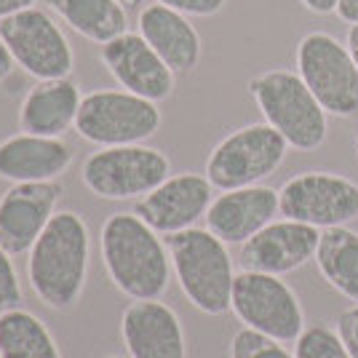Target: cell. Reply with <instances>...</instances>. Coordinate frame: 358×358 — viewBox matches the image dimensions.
<instances>
[{
	"instance_id": "cell-2",
	"label": "cell",
	"mask_w": 358,
	"mask_h": 358,
	"mask_svg": "<svg viewBox=\"0 0 358 358\" xmlns=\"http://www.w3.org/2000/svg\"><path fill=\"white\" fill-rule=\"evenodd\" d=\"M89 224L75 211H57L27 252V278L35 297L51 310L75 308L89 281Z\"/></svg>"
},
{
	"instance_id": "cell-6",
	"label": "cell",
	"mask_w": 358,
	"mask_h": 358,
	"mask_svg": "<svg viewBox=\"0 0 358 358\" xmlns=\"http://www.w3.org/2000/svg\"><path fill=\"white\" fill-rule=\"evenodd\" d=\"M158 102L136 96L126 89H102L83 94L75 131L96 148L145 145L161 129Z\"/></svg>"
},
{
	"instance_id": "cell-25",
	"label": "cell",
	"mask_w": 358,
	"mask_h": 358,
	"mask_svg": "<svg viewBox=\"0 0 358 358\" xmlns=\"http://www.w3.org/2000/svg\"><path fill=\"white\" fill-rule=\"evenodd\" d=\"M230 358H294V353L284 343L273 340L268 334H259L254 329L243 327L233 334Z\"/></svg>"
},
{
	"instance_id": "cell-36",
	"label": "cell",
	"mask_w": 358,
	"mask_h": 358,
	"mask_svg": "<svg viewBox=\"0 0 358 358\" xmlns=\"http://www.w3.org/2000/svg\"><path fill=\"white\" fill-rule=\"evenodd\" d=\"M105 358H120V356H105Z\"/></svg>"
},
{
	"instance_id": "cell-26",
	"label": "cell",
	"mask_w": 358,
	"mask_h": 358,
	"mask_svg": "<svg viewBox=\"0 0 358 358\" xmlns=\"http://www.w3.org/2000/svg\"><path fill=\"white\" fill-rule=\"evenodd\" d=\"M22 281L16 275L14 257L0 246V313H8L14 308H22Z\"/></svg>"
},
{
	"instance_id": "cell-24",
	"label": "cell",
	"mask_w": 358,
	"mask_h": 358,
	"mask_svg": "<svg viewBox=\"0 0 358 358\" xmlns=\"http://www.w3.org/2000/svg\"><path fill=\"white\" fill-rule=\"evenodd\" d=\"M294 358H350L337 329L327 324L305 327V331L294 343Z\"/></svg>"
},
{
	"instance_id": "cell-5",
	"label": "cell",
	"mask_w": 358,
	"mask_h": 358,
	"mask_svg": "<svg viewBox=\"0 0 358 358\" xmlns=\"http://www.w3.org/2000/svg\"><path fill=\"white\" fill-rule=\"evenodd\" d=\"M289 155V142L270 123H246L220 139L206 158V177L214 190L262 185Z\"/></svg>"
},
{
	"instance_id": "cell-9",
	"label": "cell",
	"mask_w": 358,
	"mask_h": 358,
	"mask_svg": "<svg viewBox=\"0 0 358 358\" xmlns=\"http://www.w3.org/2000/svg\"><path fill=\"white\" fill-rule=\"evenodd\" d=\"M297 73L329 115L358 113V67L348 43L329 32H308L297 43Z\"/></svg>"
},
{
	"instance_id": "cell-32",
	"label": "cell",
	"mask_w": 358,
	"mask_h": 358,
	"mask_svg": "<svg viewBox=\"0 0 358 358\" xmlns=\"http://www.w3.org/2000/svg\"><path fill=\"white\" fill-rule=\"evenodd\" d=\"M337 16L348 24H358V0H340Z\"/></svg>"
},
{
	"instance_id": "cell-20",
	"label": "cell",
	"mask_w": 358,
	"mask_h": 358,
	"mask_svg": "<svg viewBox=\"0 0 358 358\" xmlns=\"http://www.w3.org/2000/svg\"><path fill=\"white\" fill-rule=\"evenodd\" d=\"M83 91L73 78L38 80L19 105V131L38 136H62L75 129Z\"/></svg>"
},
{
	"instance_id": "cell-14",
	"label": "cell",
	"mask_w": 358,
	"mask_h": 358,
	"mask_svg": "<svg viewBox=\"0 0 358 358\" xmlns=\"http://www.w3.org/2000/svg\"><path fill=\"white\" fill-rule=\"evenodd\" d=\"M211 201H214V185L209 177L182 171L166 177L152 193L139 198L134 211L155 233L171 236L179 230L195 227L198 220L206 217Z\"/></svg>"
},
{
	"instance_id": "cell-7",
	"label": "cell",
	"mask_w": 358,
	"mask_h": 358,
	"mask_svg": "<svg viewBox=\"0 0 358 358\" xmlns=\"http://www.w3.org/2000/svg\"><path fill=\"white\" fill-rule=\"evenodd\" d=\"M171 177L166 152L148 145L99 148L80 166V179L102 201H139Z\"/></svg>"
},
{
	"instance_id": "cell-18",
	"label": "cell",
	"mask_w": 358,
	"mask_h": 358,
	"mask_svg": "<svg viewBox=\"0 0 358 358\" xmlns=\"http://www.w3.org/2000/svg\"><path fill=\"white\" fill-rule=\"evenodd\" d=\"M73 164V150L62 136L14 134L0 142V179L57 182Z\"/></svg>"
},
{
	"instance_id": "cell-15",
	"label": "cell",
	"mask_w": 358,
	"mask_h": 358,
	"mask_svg": "<svg viewBox=\"0 0 358 358\" xmlns=\"http://www.w3.org/2000/svg\"><path fill=\"white\" fill-rule=\"evenodd\" d=\"M321 230L297 220H273L254 238L241 243L243 270H259L270 275H286L315 259Z\"/></svg>"
},
{
	"instance_id": "cell-22",
	"label": "cell",
	"mask_w": 358,
	"mask_h": 358,
	"mask_svg": "<svg viewBox=\"0 0 358 358\" xmlns=\"http://www.w3.org/2000/svg\"><path fill=\"white\" fill-rule=\"evenodd\" d=\"M315 268L337 294L358 302V233L353 227H327L315 249Z\"/></svg>"
},
{
	"instance_id": "cell-35",
	"label": "cell",
	"mask_w": 358,
	"mask_h": 358,
	"mask_svg": "<svg viewBox=\"0 0 358 358\" xmlns=\"http://www.w3.org/2000/svg\"><path fill=\"white\" fill-rule=\"evenodd\" d=\"M356 155H358V134H356Z\"/></svg>"
},
{
	"instance_id": "cell-12",
	"label": "cell",
	"mask_w": 358,
	"mask_h": 358,
	"mask_svg": "<svg viewBox=\"0 0 358 358\" xmlns=\"http://www.w3.org/2000/svg\"><path fill=\"white\" fill-rule=\"evenodd\" d=\"M62 182H19L0 195V246L11 257L27 254L54 220Z\"/></svg>"
},
{
	"instance_id": "cell-29",
	"label": "cell",
	"mask_w": 358,
	"mask_h": 358,
	"mask_svg": "<svg viewBox=\"0 0 358 358\" xmlns=\"http://www.w3.org/2000/svg\"><path fill=\"white\" fill-rule=\"evenodd\" d=\"M308 11H313L318 16H329V14H337V6L340 0H299Z\"/></svg>"
},
{
	"instance_id": "cell-11",
	"label": "cell",
	"mask_w": 358,
	"mask_h": 358,
	"mask_svg": "<svg viewBox=\"0 0 358 358\" xmlns=\"http://www.w3.org/2000/svg\"><path fill=\"white\" fill-rule=\"evenodd\" d=\"M278 203L286 220L318 230L343 227L358 220V185L334 171H302L284 182Z\"/></svg>"
},
{
	"instance_id": "cell-10",
	"label": "cell",
	"mask_w": 358,
	"mask_h": 358,
	"mask_svg": "<svg viewBox=\"0 0 358 358\" xmlns=\"http://www.w3.org/2000/svg\"><path fill=\"white\" fill-rule=\"evenodd\" d=\"M0 35L16 67H22L35 80L70 78L75 70L73 43L45 8L30 6L19 14L0 19Z\"/></svg>"
},
{
	"instance_id": "cell-33",
	"label": "cell",
	"mask_w": 358,
	"mask_h": 358,
	"mask_svg": "<svg viewBox=\"0 0 358 358\" xmlns=\"http://www.w3.org/2000/svg\"><path fill=\"white\" fill-rule=\"evenodd\" d=\"M345 43H348V48H350L353 62H356V67H358V24H350V27H348V38H345Z\"/></svg>"
},
{
	"instance_id": "cell-17",
	"label": "cell",
	"mask_w": 358,
	"mask_h": 358,
	"mask_svg": "<svg viewBox=\"0 0 358 358\" xmlns=\"http://www.w3.org/2000/svg\"><path fill=\"white\" fill-rule=\"evenodd\" d=\"M275 214H281L278 190L268 185H252V187L222 190V195L211 201L203 220L211 233L230 246L254 238L262 227L273 222Z\"/></svg>"
},
{
	"instance_id": "cell-28",
	"label": "cell",
	"mask_w": 358,
	"mask_h": 358,
	"mask_svg": "<svg viewBox=\"0 0 358 358\" xmlns=\"http://www.w3.org/2000/svg\"><path fill=\"white\" fill-rule=\"evenodd\" d=\"M158 3H164V6L174 8V11H179V14L201 16V19L220 14V11L224 8V0H158Z\"/></svg>"
},
{
	"instance_id": "cell-34",
	"label": "cell",
	"mask_w": 358,
	"mask_h": 358,
	"mask_svg": "<svg viewBox=\"0 0 358 358\" xmlns=\"http://www.w3.org/2000/svg\"><path fill=\"white\" fill-rule=\"evenodd\" d=\"M118 3L123 6V8H126V11H129V8H136V6H142L145 0H118Z\"/></svg>"
},
{
	"instance_id": "cell-1",
	"label": "cell",
	"mask_w": 358,
	"mask_h": 358,
	"mask_svg": "<svg viewBox=\"0 0 358 358\" xmlns=\"http://www.w3.org/2000/svg\"><path fill=\"white\" fill-rule=\"evenodd\" d=\"M107 278L129 299H161L171 284L169 246L136 211L110 214L99 230Z\"/></svg>"
},
{
	"instance_id": "cell-19",
	"label": "cell",
	"mask_w": 358,
	"mask_h": 358,
	"mask_svg": "<svg viewBox=\"0 0 358 358\" xmlns=\"http://www.w3.org/2000/svg\"><path fill=\"white\" fill-rule=\"evenodd\" d=\"M136 32L177 75L195 73V67L201 64L203 41L193 27V22L164 3H150L139 11Z\"/></svg>"
},
{
	"instance_id": "cell-3",
	"label": "cell",
	"mask_w": 358,
	"mask_h": 358,
	"mask_svg": "<svg viewBox=\"0 0 358 358\" xmlns=\"http://www.w3.org/2000/svg\"><path fill=\"white\" fill-rule=\"evenodd\" d=\"M171 270L182 294L203 315H224L233 302L236 268L227 243L209 227H187L166 236Z\"/></svg>"
},
{
	"instance_id": "cell-16",
	"label": "cell",
	"mask_w": 358,
	"mask_h": 358,
	"mask_svg": "<svg viewBox=\"0 0 358 358\" xmlns=\"http://www.w3.org/2000/svg\"><path fill=\"white\" fill-rule=\"evenodd\" d=\"M120 337L129 358H187L182 321L161 299H134L120 315Z\"/></svg>"
},
{
	"instance_id": "cell-4",
	"label": "cell",
	"mask_w": 358,
	"mask_h": 358,
	"mask_svg": "<svg viewBox=\"0 0 358 358\" xmlns=\"http://www.w3.org/2000/svg\"><path fill=\"white\" fill-rule=\"evenodd\" d=\"M249 94L265 123H270L289 142L292 150L313 152L327 142L329 113L305 86L299 73L270 67L249 80Z\"/></svg>"
},
{
	"instance_id": "cell-13",
	"label": "cell",
	"mask_w": 358,
	"mask_h": 358,
	"mask_svg": "<svg viewBox=\"0 0 358 358\" xmlns=\"http://www.w3.org/2000/svg\"><path fill=\"white\" fill-rule=\"evenodd\" d=\"M99 57L120 89L145 96L150 102H166L174 94L177 73L139 32H123L107 41Z\"/></svg>"
},
{
	"instance_id": "cell-30",
	"label": "cell",
	"mask_w": 358,
	"mask_h": 358,
	"mask_svg": "<svg viewBox=\"0 0 358 358\" xmlns=\"http://www.w3.org/2000/svg\"><path fill=\"white\" fill-rule=\"evenodd\" d=\"M14 67H16L14 57H11L8 45H6V41H3V35H0V83L11 78V73H14Z\"/></svg>"
},
{
	"instance_id": "cell-31",
	"label": "cell",
	"mask_w": 358,
	"mask_h": 358,
	"mask_svg": "<svg viewBox=\"0 0 358 358\" xmlns=\"http://www.w3.org/2000/svg\"><path fill=\"white\" fill-rule=\"evenodd\" d=\"M35 3H38V0H0V19H6V16H11V14H19V11L30 8Z\"/></svg>"
},
{
	"instance_id": "cell-8",
	"label": "cell",
	"mask_w": 358,
	"mask_h": 358,
	"mask_svg": "<svg viewBox=\"0 0 358 358\" xmlns=\"http://www.w3.org/2000/svg\"><path fill=\"white\" fill-rule=\"evenodd\" d=\"M230 310L243 327L268 334L284 345L297 343V337L305 331L302 302L281 275L259 270L236 273Z\"/></svg>"
},
{
	"instance_id": "cell-21",
	"label": "cell",
	"mask_w": 358,
	"mask_h": 358,
	"mask_svg": "<svg viewBox=\"0 0 358 358\" xmlns=\"http://www.w3.org/2000/svg\"><path fill=\"white\" fill-rule=\"evenodd\" d=\"M62 22L91 43L107 41L129 32V16L118 0H43Z\"/></svg>"
},
{
	"instance_id": "cell-23",
	"label": "cell",
	"mask_w": 358,
	"mask_h": 358,
	"mask_svg": "<svg viewBox=\"0 0 358 358\" xmlns=\"http://www.w3.org/2000/svg\"><path fill=\"white\" fill-rule=\"evenodd\" d=\"M0 358H62V350L38 315L14 308L0 313Z\"/></svg>"
},
{
	"instance_id": "cell-27",
	"label": "cell",
	"mask_w": 358,
	"mask_h": 358,
	"mask_svg": "<svg viewBox=\"0 0 358 358\" xmlns=\"http://www.w3.org/2000/svg\"><path fill=\"white\" fill-rule=\"evenodd\" d=\"M334 329H337L340 340H343L345 348H348L350 358H358V302H353L350 308L340 310Z\"/></svg>"
}]
</instances>
